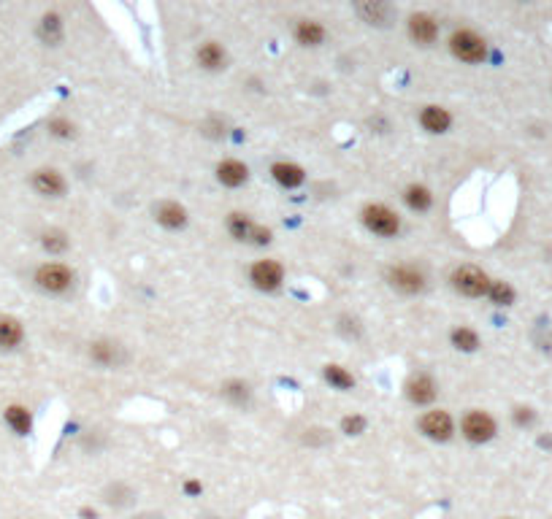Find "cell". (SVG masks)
I'll list each match as a JSON object with an SVG mask.
<instances>
[{
	"label": "cell",
	"mask_w": 552,
	"mask_h": 519,
	"mask_svg": "<svg viewBox=\"0 0 552 519\" xmlns=\"http://www.w3.org/2000/svg\"><path fill=\"white\" fill-rule=\"evenodd\" d=\"M225 228L228 233L236 238V241H241V244H258V246H268L271 244V238H274V233L265 228V225H258L255 219L244 211H230L225 216Z\"/></svg>",
	"instance_id": "obj_1"
},
{
	"label": "cell",
	"mask_w": 552,
	"mask_h": 519,
	"mask_svg": "<svg viewBox=\"0 0 552 519\" xmlns=\"http://www.w3.org/2000/svg\"><path fill=\"white\" fill-rule=\"evenodd\" d=\"M449 49L460 62H468V65H476V62L488 57V41L471 28H460V30L452 33L449 35Z\"/></svg>",
	"instance_id": "obj_2"
},
{
	"label": "cell",
	"mask_w": 552,
	"mask_h": 519,
	"mask_svg": "<svg viewBox=\"0 0 552 519\" xmlns=\"http://www.w3.org/2000/svg\"><path fill=\"white\" fill-rule=\"evenodd\" d=\"M360 219L379 238H393V235L401 233V216L390 206H384V203H368L366 209L360 211Z\"/></svg>",
	"instance_id": "obj_3"
},
{
	"label": "cell",
	"mask_w": 552,
	"mask_h": 519,
	"mask_svg": "<svg viewBox=\"0 0 552 519\" xmlns=\"http://www.w3.org/2000/svg\"><path fill=\"white\" fill-rule=\"evenodd\" d=\"M490 284H493L490 276L485 274L482 268H476V265H460L458 271L452 274V287L460 295H466V298H482V295H488Z\"/></svg>",
	"instance_id": "obj_4"
},
{
	"label": "cell",
	"mask_w": 552,
	"mask_h": 519,
	"mask_svg": "<svg viewBox=\"0 0 552 519\" xmlns=\"http://www.w3.org/2000/svg\"><path fill=\"white\" fill-rule=\"evenodd\" d=\"M387 284H390L393 290L403 292V295H417V292L425 290L428 279H425V274H422L417 265H412V262H401V265L387 268Z\"/></svg>",
	"instance_id": "obj_5"
},
{
	"label": "cell",
	"mask_w": 552,
	"mask_h": 519,
	"mask_svg": "<svg viewBox=\"0 0 552 519\" xmlns=\"http://www.w3.org/2000/svg\"><path fill=\"white\" fill-rule=\"evenodd\" d=\"M35 284L52 295H60L74 287V271L65 262H46L35 271Z\"/></svg>",
	"instance_id": "obj_6"
},
{
	"label": "cell",
	"mask_w": 552,
	"mask_h": 519,
	"mask_svg": "<svg viewBox=\"0 0 552 519\" xmlns=\"http://www.w3.org/2000/svg\"><path fill=\"white\" fill-rule=\"evenodd\" d=\"M495 419H493L488 412H482V409H474V412H468L463 416V422H460V433L466 436V441L471 443H488L495 436Z\"/></svg>",
	"instance_id": "obj_7"
},
{
	"label": "cell",
	"mask_w": 552,
	"mask_h": 519,
	"mask_svg": "<svg viewBox=\"0 0 552 519\" xmlns=\"http://www.w3.org/2000/svg\"><path fill=\"white\" fill-rule=\"evenodd\" d=\"M249 281L263 292H276L284 284V268L282 262L276 260H258L252 268H249Z\"/></svg>",
	"instance_id": "obj_8"
},
{
	"label": "cell",
	"mask_w": 552,
	"mask_h": 519,
	"mask_svg": "<svg viewBox=\"0 0 552 519\" xmlns=\"http://www.w3.org/2000/svg\"><path fill=\"white\" fill-rule=\"evenodd\" d=\"M420 430H422V436H428L430 441H439L444 443L452 438V433H455V422H452V416L442 409H433V412H425L420 416Z\"/></svg>",
	"instance_id": "obj_9"
},
{
	"label": "cell",
	"mask_w": 552,
	"mask_h": 519,
	"mask_svg": "<svg viewBox=\"0 0 552 519\" xmlns=\"http://www.w3.org/2000/svg\"><path fill=\"white\" fill-rule=\"evenodd\" d=\"M33 189L38 192V195H44V198H62L65 195V189H68V184L62 179L60 170L54 168H38L33 170Z\"/></svg>",
	"instance_id": "obj_10"
},
{
	"label": "cell",
	"mask_w": 552,
	"mask_h": 519,
	"mask_svg": "<svg viewBox=\"0 0 552 519\" xmlns=\"http://www.w3.org/2000/svg\"><path fill=\"white\" fill-rule=\"evenodd\" d=\"M406 28H409L412 41L420 46L436 44V38H439V22H436V16L425 14V11H417V14L409 16Z\"/></svg>",
	"instance_id": "obj_11"
},
{
	"label": "cell",
	"mask_w": 552,
	"mask_h": 519,
	"mask_svg": "<svg viewBox=\"0 0 552 519\" xmlns=\"http://www.w3.org/2000/svg\"><path fill=\"white\" fill-rule=\"evenodd\" d=\"M403 392L406 397L412 400L414 406H430L433 400H436V382H433V376L430 373H414L412 379L406 382L403 387Z\"/></svg>",
	"instance_id": "obj_12"
},
{
	"label": "cell",
	"mask_w": 552,
	"mask_h": 519,
	"mask_svg": "<svg viewBox=\"0 0 552 519\" xmlns=\"http://www.w3.org/2000/svg\"><path fill=\"white\" fill-rule=\"evenodd\" d=\"M357 16L368 22V25H374V28H387L390 22H393V6H387V3H379V0H366V3H357Z\"/></svg>",
	"instance_id": "obj_13"
},
{
	"label": "cell",
	"mask_w": 552,
	"mask_h": 519,
	"mask_svg": "<svg viewBox=\"0 0 552 519\" xmlns=\"http://www.w3.org/2000/svg\"><path fill=\"white\" fill-rule=\"evenodd\" d=\"M195 60L203 71H222L228 62V52L219 41H203L195 52Z\"/></svg>",
	"instance_id": "obj_14"
},
{
	"label": "cell",
	"mask_w": 552,
	"mask_h": 519,
	"mask_svg": "<svg viewBox=\"0 0 552 519\" xmlns=\"http://www.w3.org/2000/svg\"><path fill=\"white\" fill-rule=\"evenodd\" d=\"M154 216H157V222H160L163 228H168V230L184 228L187 219H190L187 209H184L182 203H176V200H163V203L154 209Z\"/></svg>",
	"instance_id": "obj_15"
},
{
	"label": "cell",
	"mask_w": 552,
	"mask_h": 519,
	"mask_svg": "<svg viewBox=\"0 0 552 519\" xmlns=\"http://www.w3.org/2000/svg\"><path fill=\"white\" fill-rule=\"evenodd\" d=\"M420 124H422V130H428L433 136H442L452 127V114L442 106H425L420 111Z\"/></svg>",
	"instance_id": "obj_16"
},
{
	"label": "cell",
	"mask_w": 552,
	"mask_h": 519,
	"mask_svg": "<svg viewBox=\"0 0 552 519\" xmlns=\"http://www.w3.org/2000/svg\"><path fill=\"white\" fill-rule=\"evenodd\" d=\"M217 179H219V184H225V187H241L249 179V168H246L241 160L228 157V160H222L217 165Z\"/></svg>",
	"instance_id": "obj_17"
},
{
	"label": "cell",
	"mask_w": 552,
	"mask_h": 519,
	"mask_svg": "<svg viewBox=\"0 0 552 519\" xmlns=\"http://www.w3.org/2000/svg\"><path fill=\"white\" fill-rule=\"evenodd\" d=\"M292 35H295V41L301 46H306V49H311V46H320L322 41H325V28H322L317 19H301L298 25H295V30H292Z\"/></svg>",
	"instance_id": "obj_18"
},
{
	"label": "cell",
	"mask_w": 552,
	"mask_h": 519,
	"mask_svg": "<svg viewBox=\"0 0 552 519\" xmlns=\"http://www.w3.org/2000/svg\"><path fill=\"white\" fill-rule=\"evenodd\" d=\"M271 176H274L276 184H282V187H287V189L301 187L304 179H306L304 168L295 165V163H274V165H271Z\"/></svg>",
	"instance_id": "obj_19"
},
{
	"label": "cell",
	"mask_w": 552,
	"mask_h": 519,
	"mask_svg": "<svg viewBox=\"0 0 552 519\" xmlns=\"http://www.w3.org/2000/svg\"><path fill=\"white\" fill-rule=\"evenodd\" d=\"M25 330L14 317H0V349H14L22 344Z\"/></svg>",
	"instance_id": "obj_20"
},
{
	"label": "cell",
	"mask_w": 552,
	"mask_h": 519,
	"mask_svg": "<svg viewBox=\"0 0 552 519\" xmlns=\"http://www.w3.org/2000/svg\"><path fill=\"white\" fill-rule=\"evenodd\" d=\"M403 200L412 211H428L433 206V192H430L425 184H412L403 189Z\"/></svg>",
	"instance_id": "obj_21"
},
{
	"label": "cell",
	"mask_w": 552,
	"mask_h": 519,
	"mask_svg": "<svg viewBox=\"0 0 552 519\" xmlns=\"http://www.w3.org/2000/svg\"><path fill=\"white\" fill-rule=\"evenodd\" d=\"M90 354L92 360L98 363V366H117L120 360H122V351L117 344H111V341H95L90 346Z\"/></svg>",
	"instance_id": "obj_22"
},
{
	"label": "cell",
	"mask_w": 552,
	"mask_h": 519,
	"mask_svg": "<svg viewBox=\"0 0 552 519\" xmlns=\"http://www.w3.org/2000/svg\"><path fill=\"white\" fill-rule=\"evenodd\" d=\"M38 35L44 38L49 46L60 44L62 38V19L54 11H49V14L41 16V25H38Z\"/></svg>",
	"instance_id": "obj_23"
},
{
	"label": "cell",
	"mask_w": 552,
	"mask_h": 519,
	"mask_svg": "<svg viewBox=\"0 0 552 519\" xmlns=\"http://www.w3.org/2000/svg\"><path fill=\"white\" fill-rule=\"evenodd\" d=\"M6 422H8V428L14 430V433H19V436H28L33 428V416L25 406H8V409H6Z\"/></svg>",
	"instance_id": "obj_24"
},
{
	"label": "cell",
	"mask_w": 552,
	"mask_h": 519,
	"mask_svg": "<svg viewBox=\"0 0 552 519\" xmlns=\"http://www.w3.org/2000/svg\"><path fill=\"white\" fill-rule=\"evenodd\" d=\"M325 382L333 384L336 390H352V387H355V376L344 366L328 363V366H325Z\"/></svg>",
	"instance_id": "obj_25"
},
{
	"label": "cell",
	"mask_w": 552,
	"mask_h": 519,
	"mask_svg": "<svg viewBox=\"0 0 552 519\" xmlns=\"http://www.w3.org/2000/svg\"><path fill=\"white\" fill-rule=\"evenodd\" d=\"M452 346L460 351H476L479 349V336H476L471 327H455L452 330Z\"/></svg>",
	"instance_id": "obj_26"
},
{
	"label": "cell",
	"mask_w": 552,
	"mask_h": 519,
	"mask_svg": "<svg viewBox=\"0 0 552 519\" xmlns=\"http://www.w3.org/2000/svg\"><path fill=\"white\" fill-rule=\"evenodd\" d=\"M41 246H44L49 255H60L68 249V235L62 230H46L41 235Z\"/></svg>",
	"instance_id": "obj_27"
},
{
	"label": "cell",
	"mask_w": 552,
	"mask_h": 519,
	"mask_svg": "<svg viewBox=\"0 0 552 519\" xmlns=\"http://www.w3.org/2000/svg\"><path fill=\"white\" fill-rule=\"evenodd\" d=\"M488 298H490L495 305H512L514 303V290H512L506 281H493L490 290H488Z\"/></svg>",
	"instance_id": "obj_28"
},
{
	"label": "cell",
	"mask_w": 552,
	"mask_h": 519,
	"mask_svg": "<svg viewBox=\"0 0 552 519\" xmlns=\"http://www.w3.org/2000/svg\"><path fill=\"white\" fill-rule=\"evenodd\" d=\"M225 395H228L233 403H249L252 392H249V387H246L244 382H228L225 384Z\"/></svg>",
	"instance_id": "obj_29"
},
{
	"label": "cell",
	"mask_w": 552,
	"mask_h": 519,
	"mask_svg": "<svg viewBox=\"0 0 552 519\" xmlns=\"http://www.w3.org/2000/svg\"><path fill=\"white\" fill-rule=\"evenodd\" d=\"M341 430H344L347 436H360V433L366 430V419H363V416H344V419H341Z\"/></svg>",
	"instance_id": "obj_30"
},
{
	"label": "cell",
	"mask_w": 552,
	"mask_h": 519,
	"mask_svg": "<svg viewBox=\"0 0 552 519\" xmlns=\"http://www.w3.org/2000/svg\"><path fill=\"white\" fill-rule=\"evenodd\" d=\"M49 130H52V136H57V138H71L76 127L68 122V119H54V122L49 124Z\"/></svg>",
	"instance_id": "obj_31"
},
{
	"label": "cell",
	"mask_w": 552,
	"mask_h": 519,
	"mask_svg": "<svg viewBox=\"0 0 552 519\" xmlns=\"http://www.w3.org/2000/svg\"><path fill=\"white\" fill-rule=\"evenodd\" d=\"M514 419H517L520 425H528V422L534 419V412H531V409H517V412H514Z\"/></svg>",
	"instance_id": "obj_32"
},
{
	"label": "cell",
	"mask_w": 552,
	"mask_h": 519,
	"mask_svg": "<svg viewBox=\"0 0 552 519\" xmlns=\"http://www.w3.org/2000/svg\"><path fill=\"white\" fill-rule=\"evenodd\" d=\"M184 489H187V492H198V489H200V484H198V482H192V484H190V482H187V484H184Z\"/></svg>",
	"instance_id": "obj_33"
},
{
	"label": "cell",
	"mask_w": 552,
	"mask_h": 519,
	"mask_svg": "<svg viewBox=\"0 0 552 519\" xmlns=\"http://www.w3.org/2000/svg\"><path fill=\"white\" fill-rule=\"evenodd\" d=\"M203 519H222V517H203Z\"/></svg>",
	"instance_id": "obj_34"
},
{
	"label": "cell",
	"mask_w": 552,
	"mask_h": 519,
	"mask_svg": "<svg viewBox=\"0 0 552 519\" xmlns=\"http://www.w3.org/2000/svg\"><path fill=\"white\" fill-rule=\"evenodd\" d=\"M506 519H509V517H506Z\"/></svg>",
	"instance_id": "obj_35"
}]
</instances>
